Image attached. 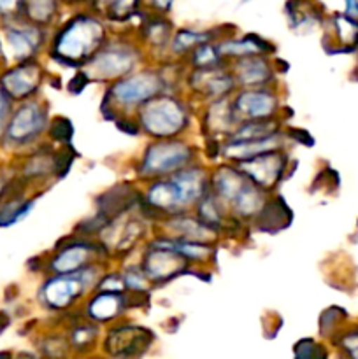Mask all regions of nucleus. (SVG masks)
I'll return each mask as SVG.
<instances>
[{
	"mask_svg": "<svg viewBox=\"0 0 358 359\" xmlns=\"http://www.w3.org/2000/svg\"><path fill=\"white\" fill-rule=\"evenodd\" d=\"M154 333L139 325L112 326L105 337L104 349L109 356L118 359H135L151 347Z\"/></svg>",
	"mask_w": 358,
	"mask_h": 359,
	"instance_id": "nucleus-16",
	"label": "nucleus"
},
{
	"mask_svg": "<svg viewBox=\"0 0 358 359\" xmlns=\"http://www.w3.org/2000/svg\"><path fill=\"white\" fill-rule=\"evenodd\" d=\"M284 11H286L291 28L323 25L326 18L325 13H323V7L316 0H288Z\"/></svg>",
	"mask_w": 358,
	"mask_h": 359,
	"instance_id": "nucleus-26",
	"label": "nucleus"
},
{
	"mask_svg": "<svg viewBox=\"0 0 358 359\" xmlns=\"http://www.w3.org/2000/svg\"><path fill=\"white\" fill-rule=\"evenodd\" d=\"M232 107L239 121H258V119H281L283 112L279 93L276 86L239 88L232 95ZM283 121V119H281Z\"/></svg>",
	"mask_w": 358,
	"mask_h": 359,
	"instance_id": "nucleus-12",
	"label": "nucleus"
},
{
	"mask_svg": "<svg viewBox=\"0 0 358 359\" xmlns=\"http://www.w3.org/2000/svg\"><path fill=\"white\" fill-rule=\"evenodd\" d=\"M14 102L11 100L9 95L4 91V88L0 86V140H2L4 132H6V126L9 123L11 114H13Z\"/></svg>",
	"mask_w": 358,
	"mask_h": 359,
	"instance_id": "nucleus-35",
	"label": "nucleus"
},
{
	"mask_svg": "<svg viewBox=\"0 0 358 359\" xmlns=\"http://www.w3.org/2000/svg\"><path fill=\"white\" fill-rule=\"evenodd\" d=\"M125 291L118 293V291L95 290L84 305V318L97 323V325L119 319L126 311H130Z\"/></svg>",
	"mask_w": 358,
	"mask_h": 359,
	"instance_id": "nucleus-21",
	"label": "nucleus"
},
{
	"mask_svg": "<svg viewBox=\"0 0 358 359\" xmlns=\"http://www.w3.org/2000/svg\"><path fill=\"white\" fill-rule=\"evenodd\" d=\"M197 161V147L183 137L158 139L147 144L142 156L137 161L135 174L140 181H154L167 177Z\"/></svg>",
	"mask_w": 358,
	"mask_h": 359,
	"instance_id": "nucleus-7",
	"label": "nucleus"
},
{
	"mask_svg": "<svg viewBox=\"0 0 358 359\" xmlns=\"http://www.w3.org/2000/svg\"><path fill=\"white\" fill-rule=\"evenodd\" d=\"M9 323H11L9 316H7L6 312H0V333H2L7 326H9Z\"/></svg>",
	"mask_w": 358,
	"mask_h": 359,
	"instance_id": "nucleus-43",
	"label": "nucleus"
},
{
	"mask_svg": "<svg viewBox=\"0 0 358 359\" xmlns=\"http://www.w3.org/2000/svg\"><path fill=\"white\" fill-rule=\"evenodd\" d=\"M209 174L207 167L195 161L167 177L150 181L142 193L139 212L144 219L154 223L168 216L190 212L209 191Z\"/></svg>",
	"mask_w": 358,
	"mask_h": 359,
	"instance_id": "nucleus-1",
	"label": "nucleus"
},
{
	"mask_svg": "<svg viewBox=\"0 0 358 359\" xmlns=\"http://www.w3.org/2000/svg\"><path fill=\"white\" fill-rule=\"evenodd\" d=\"M235 165L256 186H260L265 191L274 193L290 170V153H288L286 147H281V149H274L260 154V156L239 161Z\"/></svg>",
	"mask_w": 358,
	"mask_h": 359,
	"instance_id": "nucleus-13",
	"label": "nucleus"
},
{
	"mask_svg": "<svg viewBox=\"0 0 358 359\" xmlns=\"http://www.w3.org/2000/svg\"><path fill=\"white\" fill-rule=\"evenodd\" d=\"M174 27L168 20L167 14L157 13V11H147L144 13L139 27H137V35L139 42L147 51H164L168 49L174 35Z\"/></svg>",
	"mask_w": 358,
	"mask_h": 359,
	"instance_id": "nucleus-23",
	"label": "nucleus"
},
{
	"mask_svg": "<svg viewBox=\"0 0 358 359\" xmlns=\"http://www.w3.org/2000/svg\"><path fill=\"white\" fill-rule=\"evenodd\" d=\"M151 11H157V13L167 14L168 11L174 6V0H147Z\"/></svg>",
	"mask_w": 358,
	"mask_h": 359,
	"instance_id": "nucleus-40",
	"label": "nucleus"
},
{
	"mask_svg": "<svg viewBox=\"0 0 358 359\" xmlns=\"http://www.w3.org/2000/svg\"><path fill=\"white\" fill-rule=\"evenodd\" d=\"M343 359H358V323H350L332 339Z\"/></svg>",
	"mask_w": 358,
	"mask_h": 359,
	"instance_id": "nucleus-31",
	"label": "nucleus"
},
{
	"mask_svg": "<svg viewBox=\"0 0 358 359\" xmlns=\"http://www.w3.org/2000/svg\"><path fill=\"white\" fill-rule=\"evenodd\" d=\"M218 51L223 56L225 62H234V60L248 58V56H274L277 48L270 41L263 39L258 34H246L242 37H235L234 34L216 41Z\"/></svg>",
	"mask_w": 358,
	"mask_h": 359,
	"instance_id": "nucleus-20",
	"label": "nucleus"
},
{
	"mask_svg": "<svg viewBox=\"0 0 358 359\" xmlns=\"http://www.w3.org/2000/svg\"><path fill=\"white\" fill-rule=\"evenodd\" d=\"M0 359H13L9 353H0Z\"/></svg>",
	"mask_w": 358,
	"mask_h": 359,
	"instance_id": "nucleus-45",
	"label": "nucleus"
},
{
	"mask_svg": "<svg viewBox=\"0 0 358 359\" xmlns=\"http://www.w3.org/2000/svg\"><path fill=\"white\" fill-rule=\"evenodd\" d=\"M293 223V210L286 203V200L277 193H270L269 198L262 205L251 224L260 233L277 235L279 231H284Z\"/></svg>",
	"mask_w": 358,
	"mask_h": 359,
	"instance_id": "nucleus-22",
	"label": "nucleus"
},
{
	"mask_svg": "<svg viewBox=\"0 0 358 359\" xmlns=\"http://www.w3.org/2000/svg\"><path fill=\"white\" fill-rule=\"evenodd\" d=\"M323 49L326 55H358V21L343 11L332 13L323 21Z\"/></svg>",
	"mask_w": 358,
	"mask_h": 359,
	"instance_id": "nucleus-17",
	"label": "nucleus"
},
{
	"mask_svg": "<svg viewBox=\"0 0 358 359\" xmlns=\"http://www.w3.org/2000/svg\"><path fill=\"white\" fill-rule=\"evenodd\" d=\"M140 133L150 139L181 137L192 125V105L174 91H165L135 112Z\"/></svg>",
	"mask_w": 358,
	"mask_h": 359,
	"instance_id": "nucleus-4",
	"label": "nucleus"
},
{
	"mask_svg": "<svg viewBox=\"0 0 358 359\" xmlns=\"http://www.w3.org/2000/svg\"><path fill=\"white\" fill-rule=\"evenodd\" d=\"M79 158V153L70 146H60L58 149H55V179L56 181H62L67 174L72 168L74 160Z\"/></svg>",
	"mask_w": 358,
	"mask_h": 359,
	"instance_id": "nucleus-34",
	"label": "nucleus"
},
{
	"mask_svg": "<svg viewBox=\"0 0 358 359\" xmlns=\"http://www.w3.org/2000/svg\"><path fill=\"white\" fill-rule=\"evenodd\" d=\"M104 272L105 263H97L72 273H53L39 287V302L49 311H70L81 298L95 291Z\"/></svg>",
	"mask_w": 358,
	"mask_h": 359,
	"instance_id": "nucleus-6",
	"label": "nucleus"
},
{
	"mask_svg": "<svg viewBox=\"0 0 358 359\" xmlns=\"http://www.w3.org/2000/svg\"><path fill=\"white\" fill-rule=\"evenodd\" d=\"M284 135H286V139L291 140V142H297L305 147H312L316 144L314 137L304 128H286L284 130Z\"/></svg>",
	"mask_w": 358,
	"mask_h": 359,
	"instance_id": "nucleus-36",
	"label": "nucleus"
},
{
	"mask_svg": "<svg viewBox=\"0 0 358 359\" xmlns=\"http://www.w3.org/2000/svg\"><path fill=\"white\" fill-rule=\"evenodd\" d=\"M46 135H48L49 142L60 144V146H70L74 139L72 121L69 118H65V116H55L49 121Z\"/></svg>",
	"mask_w": 358,
	"mask_h": 359,
	"instance_id": "nucleus-32",
	"label": "nucleus"
},
{
	"mask_svg": "<svg viewBox=\"0 0 358 359\" xmlns=\"http://www.w3.org/2000/svg\"><path fill=\"white\" fill-rule=\"evenodd\" d=\"M343 4H344L343 13L358 21V0H343Z\"/></svg>",
	"mask_w": 358,
	"mask_h": 359,
	"instance_id": "nucleus-42",
	"label": "nucleus"
},
{
	"mask_svg": "<svg viewBox=\"0 0 358 359\" xmlns=\"http://www.w3.org/2000/svg\"><path fill=\"white\" fill-rule=\"evenodd\" d=\"M112 2H114V0H88L86 7H88V9L95 11V13L100 14V16H102V13H104V11L107 9V7L111 6Z\"/></svg>",
	"mask_w": 358,
	"mask_h": 359,
	"instance_id": "nucleus-41",
	"label": "nucleus"
},
{
	"mask_svg": "<svg viewBox=\"0 0 358 359\" xmlns=\"http://www.w3.org/2000/svg\"><path fill=\"white\" fill-rule=\"evenodd\" d=\"M165 91H174V88L164 67H144L109 84L100 102V114L107 121L135 116L144 104Z\"/></svg>",
	"mask_w": 358,
	"mask_h": 359,
	"instance_id": "nucleus-3",
	"label": "nucleus"
},
{
	"mask_svg": "<svg viewBox=\"0 0 358 359\" xmlns=\"http://www.w3.org/2000/svg\"><path fill=\"white\" fill-rule=\"evenodd\" d=\"M49 121L51 118L46 102L39 100L37 97L18 102L4 132V146L9 149H27L35 146L48 132Z\"/></svg>",
	"mask_w": 358,
	"mask_h": 359,
	"instance_id": "nucleus-8",
	"label": "nucleus"
},
{
	"mask_svg": "<svg viewBox=\"0 0 358 359\" xmlns=\"http://www.w3.org/2000/svg\"><path fill=\"white\" fill-rule=\"evenodd\" d=\"M347 325H350V312L340 305L326 307L318 319L319 335L329 340H332L337 333L343 332Z\"/></svg>",
	"mask_w": 358,
	"mask_h": 359,
	"instance_id": "nucleus-28",
	"label": "nucleus"
},
{
	"mask_svg": "<svg viewBox=\"0 0 358 359\" xmlns=\"http://www.w3.org/2000/svg\"><path fill=\"white\" fill-rule=\"evenodd\" d=\"M4 37H6L9 51L16 62L37 60L39 53L49 44V30L42 28L23 16H13L2 20Z\"/></svg>",
	"mask_w": 358,
	"mask_h": 359,
	"instance_id": "nucleus-11",
	"label": "nucleus"
},
{
	"mask_svg": "<svg viewBox=\"0 0 358 359\" xmlns=\"http://www.w3.org/2000/svg\"><path fill=\"white\" fill-rule=\"evenodd\" d=\"M293 359H330L329 347L314 339H300L293 346Z\"/></svg>",
	"mask_w": 358,
	"mask_h": 359,
	"instance_id": "nucleus-33",
	"label": "nucleus"
},
{
	"mask_svg": "<svg viewBox=\"0 0 358 359\" xmlns=\"http://www.w3.org/2000/svg\"><path fill=\"white\" fill-rule=\"evenodd\" d=\"M97 337H98V325L84 318L83 321L76 323V325L70 328L69 344L72 346V349L81 351V353H86V351H90L91 347L95 346Z\"/></svg>",
	"mask_w": 358,
	"mask_h": 359,
	"instance_id": "nucleus-29",
	"label": "nucleus"
},
{
	"mask_svg": "<svg viewBox=\"0 0 358 359\" xmlns=\"http://www.w3.org/2000/svg\"><path fill=\"white\" fill-rule=\"evenodd\" d=\"M228 67L234 74L237 88L276 86L277 74H279L270 56L265 55L234 60L228 63Z\"/></svg>",
	"mask_w": 358,
	"mask_h": 359,
	"instance_id": "nucleus-18",
	"label": "nucleus"
},
{
	"mask_svg": "<svg viewBox=\"0 0 358 359\" xmlns=\"http://www.w3.org/2000/svg\"><path fill=\"white\" fill-rule=\"evenodd\" d=\"M46 72L37 60L18 62L14 67L0 74V86L4 88L13 102H23L37 97Z\"/></svg>",
	"mask_w": 358,
	"mask_h": 359,
	"instance_id": "nucleus-15",
	"label": "nucleus"
},
{
	"mask_svg": "<svg viewBox=\"0 0 358 359\" xmlns=\"http://www.w3.org/2000/svg\"><path fill=\"white\" fill-rule=\"evenodd\" d=\"M67 6H86L88 0H62Z\"/></svg>",
	"mask_w": 358,
	"mask_h": 359,
	"instance_id": "nucleus-44",
	"label": "nucleus"
},
{
	"mask_svg": "<svg viewBox=\"0 0 358 359\" xmlns=\"http://www.w3.org/2000/svg\"><path fill=\"white\" fill-rule=\"evenodd\" d=\"M21 2L23 0H0V18L7 20V18L20 16Z\"/></svg>",
	"mask_w": 358,
	"mask_h": 359,
	"instance_id": "nucleus-38",
	"label": "nucleus"
},
{
	"mask_svg": "<svg viewBox=\"0 0 358 359\" xmlns=\"http://www.w3.org/2000/svg\"><path fill=\"white\" fill-rule=\"evenodd\" d=\"M142 200V193L137 189V186L130 181H123L109 188L107 191L100 193L95 198L97 212L102 214L107 221L116 219L125 214L135 212Z\"/></svg>",
	"mask_w": 358,
	"mask_h": 359,
	"instance_id": "nucleus-19",
	"label": "nucleus"
},
{
	"mask_svg": "<svg viewBox=\"0 0 358 359\" xmlns=\"http://www.w3.org/2000/svg\"><path fill=\"white\" fill-rule=\"evenodd\" d=\"M144 51L137 39L109 37L107 42L91 56L81 70L88 74L91 83H114L140 69Z\"/></svg>",
	"mask_w": 358,
	"mask_h": 359,
	"instance_id": "nucleus-5",
	"label": "nucleus"
},
{
	"mask_svg": "<svg viewBox=\"0 0 358 359\" xmlns=\"http://www.w3.org/2000/svg\"><path fill=\"white\" fill-rule=\"evenodd\" d=\"M62 6V0H23L21 2V16L49 30L51 27H55Z\"/></svg>",
	"mask_w": 358,
	"mask_h": 359,
	"instance_id": "nucleus-27",
	"label": "nucleus"
},
{
	"mask_svg": "<svg viewBox=\"0 0 358 359\" xmlns=\"http://www.w3.org/2000/svg\"><path fill=\"white\" fill-rule=\"evenodd\" d=\"M109 258L107 249L97 238L70 233L56 242L51 258L44 262V270L49 273H72L97 263H107Z\"/></svg>",
	"mask_w": 358,
	"mask_h": 359,
	"instance_id": "nucleus-9",
	"label": "nucleus"
},
{
	"mask_svg": "<svg viewBox=\"0 0 358 359\" xmlns=\"http://www.w3.org/2000/svg\"><path fill=\"white\" fill-rule=\"evenodd\" d=\"M90 83L91 79L88 77V74L84 72V70H77V72L74 74L72 79L67 83V91H69L70 95H79L83 93L84 88H86Z\"/></svg>",
	"mask_w": 358,
	"mask_h": 359,
	"instance_id": "nucleus-37",
	"label": "nucleus"
},
{
	"mask_svg": "<svg viewBox=\"0 0 358 359\" xmlns=\"http://www.w3.org/2000/svg\"><path fill=\"white\" fill-rule=\"evenodd\" d=\"M14 177H16V174H14L13 170L0 167V198H2L4 193H6V189H7V186L11 184V181H13Z\"/></svg>",
	"mask_w": 358,
	"mask_h": 359,
	"instance_id": "nucleus-39",
	"label": "nucleus"
},
{
	"mask_svg": "<svg viewBox=\"0 0 358 359\" xmlns=\"http://www.w3.org/2000/svg\"><path fill=\"white\" fill-rule=\"evenodd\" d=\"M107 39V21L86 7L56 27L48 44L49 58L67 69L81 70Z\"/></svg>",
	"mask_w": 358,
	"mask_h": 359,
	"instance_id": "nucleus-2",
	"label": "nucleus"
},
{
	"mask_svg": "<svg viewBox=\"0 0 358 359\" xmlns=\"http://www.w3.org/2000/svg\"><path fill=\"white\" fill-rule=\"evenodd\" d=\"M202 125L206 137H213V139L221 140L228 139L232 135V132L241 125L234 107H232V97L207 102Z\"/></svg>",
	"mask_w": 358,
	"mask_h": 359,
	"instance_id": "nucleus-24",
	"label": "nucleus"
},
{
	"mask_svg": "<svg viewBox=\"0 0 358 359\" xmlns=\"http://www.w3.org/2000/svg\"><path fill=\"white\" fill-rule=\"evenodd\" d=\"M228 27H218V28H209V30H199V28H179L172 35L171 46H168V53L172 55V58H186L190 53L193 51L199 46L207 44V42H216L220 39L227 37V35L234 34V28Z\"/></svg>",
	"mask_w": 358,
	"mask_h": 359,
	"instance_id": "nucleus-25",
	"label": "nucleus"
},
{
	"mask_svg": "<svg viewBox=\"0 0 358 359\" xmlns=\"http://www.w3.org/2000/svg\"><path fill=\"white\" fill-rule=\"evenodd\" d=\"M140 266L151 286L167 284L186 273H193V270L197 269L185 256L174 251L161 235H157L153 241H150L147 248L144 249Z\"/></svg>",
	"mask_w": 358,
	"mask_h": 359,
	"instance_id": "nucleus-10",
	"label": "nucleus"
},
{
	"mask_svg": "<svg viewBox=\"0 0 358 359\" xmlns=\"http://www.w3.org/2000/svg\"><path fill=\"white\" fill-rule=\"evenodd\" d=\"M185 81L193 97L202 98L204 102L232 97L239 90L228 65L213 67V69H192Z\"/></svg>",
	"mask_w": 358,
	"mask_h": 359,
	"instance_id": "nucleus-14",
	"label": "nucleus"
},
{
	"mask_svg": "<svg viewBox=\"0 0 358 359\" xmlns=\"http://www.w3.org/2000/svg\"><path fill=\"white\" fill-rule=\"evenodd\" d=\"M185 60L190 63V69H213V67L228 65V62H225V58L218 51L216 42L199 46Z\"/></svg>",
	"mask_w": 358,
	"mask_h": 359,
	"instance_id": "nucleus-30",
	"label": "nucleus"
}]
</instances>
